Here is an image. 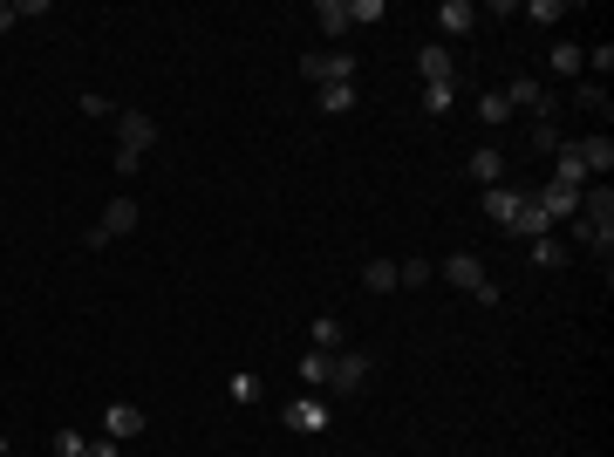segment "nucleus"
<instances>
[{
    "mask_svg": "<svg viewBox=\"0 0 614 457\" xmlns=\"http://www.w3.org/2000/svg\"><path fill=\"white\" fill-rule=\"evenodd\" d=\"M301 76L314 82V89H342V82L362 76V62H355L348 48H314V55H301Z\"/></svg>",
    "mask_w": 614,
    "mask_h": 457,
    "instance_id": "obj_1",
    "label": "nucleus"
},
{
    "mask_svg": "<svg viewBox=\"0 0 614 457\" xmlns=\"http://www.w3.org/2000/svg\"><path fill=\"white\" fill-rule=\"evenodd\" d=\"M444 280H451L458 294H471V301L499 307V287H492V273H485V260H478V253H451V260H444Z\"/></svg>",
    "mask_w": 614,
    "mask_h": 457,
    "instance_id": "obj_2",
    "label": "nucleus"
},
{
    "mask_svg": "<svg viewBox=\"0 0 614 457\" xmlns=\"http://www.w3.org/2000/svg\"><path fill=\"white\" fill-rule=\"evenodd\" d=\"M369 376H376V355H369V348H335V362H328V389H335V396H355Z\"/></svg>",
    "mask_w": 614,
    "mask_h": 457,
    "instance_id": "obj_3",
    "label": "nucleus"
},
{
    "mask_svg": "<svg viewBox=\"0 0 614 457\" xmlns=\"http://www.w3.org/2000/svg\"><path fill=\"white\" fill-rule=\"evenodd\" d=\"M567 151L580 157V171H587V185H608V171H614V137H608V130H587V137H574Z\"/></svg>",
    "mask_w": 614,
    "mask_h": 457,
    "instance_id": "obj_4",
    "label": "nucleus"
},
{
    "mask_svg": "<svg viewBox=\"0 0 614 457\" xmlns=\"http://www.w3.org/2000/svg\"><path fill=\"white\" fill-rule=\"evenodd\" d=\"M110 137L123 144V151H137V157H144V151L157 144V137H164V130H157V123H151L144 110H116V116H110Z\"/></svg>",
    "mask_w": 614,
    "mask_h": 457,
    "instance_id": "obj_5",
    "label": "nucleus"
},
{
    "mask_svg": "<svg viewBox=\"0 0 614 457\" xmlns=\"http://www.w3.org/2000/svg\"><path fill=\"white\" fill-rule=\"evenodd\" d=\"M280 423H287L294 437H321V430H328V396H314V389H307V396H294V403L280 410Z\"/></svg>",
    "mask_w": 614,
    "mask_h": 457,
    "instance_id": "obj_6",
    "label": "nucleus"
},
{
    "mask_svg": "<svg viewBox=\"0 0 614 457\" xmlns=\"http://www.w3.org/2000/svg\"><path fill=\"white\" fill-rule=\"evenodd\" d=\"M505 103H512V116L533 110V123H553V89H539V76H512L505 82Z\"/></svg>",
    "mask_w": 614,
    "mask_h": 457,
    "instance_id": "obj_7",
    "label": "nucleus"
},
{
    "mask_svg": "<svg viewBox=\"0 0 614 457\" xmlns=\"http://www.w3.org/2000/svg\"><path fill=\"white\" fill-rule=\"evenodd\" d=\"M144 410L137 403H103V437H116V444H130V437H144Z\"/></svg>",
    "mask_w": 614,
    "mask_h": 457,
    "instance_id": "obj_8",
    "label": "nucleus"
},
{
    "mask_svg": "<svg viewBox=\"0 0 614 457\" xmlns=\"http://www.w3.org/2000/svg\"><path fill=\"white\" fill-rule=\"evenodd\" d=\"M417 76H423V89H430V82H458V62H451L444 41H423L417 48Z\"/></svg>",
    "mask_w": 614,
    "mask_h": 457,
    "instance_id": "obj_9",
    "label": "nucleus"
},
{
    "mask_svg": "<svg viewBox=\"0 0 614 457\" xmlns=\"http://www.w3.org/2000/svg\"><path fill=\"white\" fill-rule=\"evenodd\" d=\"M580 226L614 232V185H587L580 191Z\"/></svg>",
    "mask_w": 614,
    "mask_h": 457,
    "instance_id": "obj_10",
    "label": "nucleus"
},
{
    "mask_svg": "<svg viewBox=\"0 0 614 457\" xmlns=\"http://www.w3.org/2000/svg\"><path fill=\"white\" fill-rule=\"evenodd\" d=\"M137 219H144V212H137V198H110L96 226H103V239H130V232H137Z\"/></svg>",
    "mask_w": 614,
    "mask_h": 457,
    "instance_id": "obj_11",
    "label": "nucleus"
},
{
    "mask_svg": "<svg viewBox=\"0 0 614 457\" xmlns=\"http://www.w3.org/2000/svg\"><path fill=\"white\" fill-rule=\"evenodd\" d=\"M519 205H526V191H512V185H485V219H492V226H512V219H519Z\"/></svg>",
    "mask_w": 614,
    "mask_h": 457,
    "instance_id": "obj_12",
    "label": "nucleus"
},
{
    "mask_svg": "<svg viewBox=\"0 0 614 457\" xmlns=\"http://www.w3.org/2000/svg\"><path fill=\"white\" fill-rule=\"evenodd\" d=\"M471 28H478V7H471V0H444V7H437V35H471Z\"/></svg>",
    "mask_w": 614,
    "mask_h": 457,
    "instance_id": "obj_13",
    "label": "nucleus"
},
{
    "mask_svg": "<svg viewBox=\"0 0 614 457\" xmlns=\"http://www.w3.org/2000/svg\"><path fill=\"white\" fill-rule=\"evenodd\" d=\"M471 178H478V185H499L505 178V151L499 144H478V151H471Z\"/></svg>",
    "mask_w": 614,
    "mask_h": 457,
    "instance_id": "obj_14",
    "label": "nucleus"
},
{
    "mask_svg": "<svg viewBox=\"0 0 614 457\" xmlns=\"http://www.w3.org/2000/svg\"><path fill=\"white\" fill-rule=\"evenodd\" d=\"M505 232H519V239H546V232H553V219L539 212V205H533V191H526V205H519V219H512V226H505Z\"/></svg>",
    "mask_w": 614,
    "mask_h": 457,
    "instance_id": "obj_15",
    "label": "nucleus"
},
{
    "mask_svg": "<svg viewBox=\"0 0 614 457\" xmlns=\"http://www.w3.org/2000/svg\"><path fill=\"white\" fill-rule=\"evenodd\" d=\"M526 253H533V267H539V273L567 267V239H560V232H546V239H533V246H526Z\"/></svg>",
    "mask_w": 614,
    "mask_h": 457,
    "instance_id": "obj_16",
    "label": "nucleus"
},
{
    "mask_svg": "<svg viewBox=\"0 0 614 457\" xmlns=\"http://www.w3.org/2000/svg\"><path fill=\"white\" fill-rule=\"evenodd\" d=\"M314 21H321L328 41H342L348 35V0H314Z\"/></svg>",
    "mask_w": 614,
    "mask_h": 457,
    "instance_id": "obj_17",
    "label": "nucleus"
},
{
    "mask_svg": "<svg viewBox=\"0 0 614 457\" xmlns=\"http://www.w3.org/2000/svg\"><path fill=\"white\" fill-rule=\"evenodd\" d=\"M553 185H567V191H587V171H580V157L567 151V144L553 151Z\"/></svg>",
    "mask_w": 614,
    "mask_h": 457,
    "instance_id": "obj_18",
    "label": "nucleus"
},
{
    "mask_svg": "<svg viewBox=\"0 0 614 457\" xmlns=\"http://www.w3.org/2000/svg\"><path fill=\"white\" fill-rule=\"evenodd\" d=\"M451 110H458V82H430V89H423V116H437V123H444Z\"/></svg>",
    "mask_w": 614,
    "mask_h": 457,
    "instance_id": "obj_19",
    "label": "nucleus"
},
{
    "mask_svg": "<svg viewBox=\"0 0 614 457\" xmlns=\"http://www.w3.org/2000/svg\"><path fill=\"white\" fill-rule=\"evenodd\" d=\"M307 335H314V348H328V355L348 342V328L335 321V314H314V321H307Z\"/></svg>",
    "mask_w": 614,
    "mask_h": 457,
    "instance_id": "obj_20",
    "label": "nucleus"
},
{
    "mask_svg": "<svg viewBox=\"0 0 614 457\" xmlns=\"http://www.w3.org/2000/svg\"><path fill=\"white\" fill-rule=\"evenodd\" d=\"M546 62H553V76H580V69H587V48H574V41H553V55H546Z\"/></svg>",
    "mask_w": 614,
    "mask_h": 457,
    "instance_id": "obj_21",
    "label": "nucleus"
},
{
    "mask_svg": "<svg viewBox=\"0 0 614 457\" xmlns=\"http://www.w3.org/2000/svg\"><path fill=\"white\" fill-rule=\"evenodd\" d=\"M314 103H321V116H348L355 110V82H342V89H314Z\"/></svg>",
    "mask_w": 614,
    "mask_h": 457,
    "instance_id": "obj_22",
    "label": "nucleus"
},
{
    "mask_svg": "<svg viewBox=\"0 0 614 457\" xmlns=\"http://www.w3.org/2000/svg\"><path fill=\"white\" fill-rule=\"evenodd\" d=\"M478 116H485V130L512 123V103H505V89H485V96H478Z\"/></svg>",
    "mask_w": 614,
    "mask_h": 457,
    "instance_id": "obj_23",
    "label": "nucleus"
},
{
    "mask_svg": "<svg viewBox=\"0 0 614 457\" xmlns=\"http://www.w3.org/2000/svg\"><path fill=\"white\" fill-rule=\"evenodd\" d=\"M328 362H335L328 348H307V355H301V382H307V389H321V382H328Z\"/></svg>",
    "mask_w": 614,
    "mask_h": 457,
    "instance_id": "obj_24",
    "label": "nucleus"
},
{
    "mask_svg": "<svg viewBox=\"0 0 614 457\" xmlns=\"http://www.w3.org/2000/svg\"><path fill=\"white\" fill-rule=\"evenodd\" d=\"M376 21H389L383 0H348V28H376Z\"/></svg>",
    "mask_w": 614,
    "mask_h": 457,
    "instance_id": "obj_25",
    "label": "nucleus"
},
{
    "mask_svg": "<svg viewBox=\"0 0 614 457\" xmlns=\"http://www.w3.org/2000/svg\"><path fill=\"white\" fill-rule=\"evenodd\" d=\"M362 280H369V294H396V260H369Z\"/></svg>",
    "mask_w": 614,
    "mask_h": 457,
    "instance_id": "obj_26",
    "label": "nucleus"
},
{
    "mask_svg": "<svg viewBox=\"0 0 614 457\" xmlns=\"http://www.w3.org/2000/svg\"><path fill=\"white\" fill-rule=\"evenodd\" d=\"M519 14H526V21H539V28H553V21H567V0H526Z\"/></svg>",
    "mask_w": 614,
    "mask_h": 457,
    "instance_id": "obj_27",
    "label": "nucleus"
},
{
    "mask_svg": "<svg viewBox=\"0 0 614 457\" xmlns=\"http://www.w3.org/2000/svg\"><path fill=\"white\" fill-rule=\"evenodd\" d=\"M430 260H403V267H396V287H430Z\"/></svg>",
    "mask_w": 614,
    "mask_h": 457,
    "instance_id": "obj_28",
    "label": "nucleus"
},
{
    "mask_svg": "<svg viewBox=\"0 0 614 457\" xmlns=\"http://www.w3.org/2000/svg\"><path fill=\"white\" fill-rule=\"evenodd\" d=\"M232 403H260V376H253V369L232 376Z\"/></svg>",
    "mask_w": 614,
    "mask_h": 457,
    "instance_id": "obj_29",
    "label": "nucleus"
},
{
    "mask_svg": "<svg viewBox=\"0 0 614 457\" xmlns=\"http://www.w3.org/2000/svg\"><path fill=\"white\" fill-rule=\"evenodd\" d=\"M110 171H116V178H137V171H144V157H137V151H123V144H116V151H110Z\"/></svg>",
    "mask_w": 614,
    "mask_h": 457,
    "instance_id": "obj_30",
    "label": "nucleus"
},
{
    "mask_svg": "<svg viewBox=\"0 0 614 457\" xmlns=\"http://www.w3.org/2000/svg\"><path fill=\"white\" fill-rule=\"evenodd\" d=\"M89 451V437L82 430H55V457H82Z\"/></svg>",
    "mask_w": 614,
    "mask_h": 457,
    "instance_id": "obj_31",
    "label": "nucleus"
},
{
    "mask_svg": "<svg viewBox=\"0 0 614 457\" xmlns=\"http://www.w3.org/2000/svg\"><path fill=\"white\" fill-rule=\"evenodd\" d=\"M587 69L608 76V69H614V41H594V48H587Z\"/></svg>",
    "mask_w": 614,
    "mask_h": 457,
    "instance_id": "obj_32",
    "label": "nucleus"
},
{
    "mask_svg": "<svg viewBox=\"0 0 614 457\" xmlns=\"http://www.w3.org/2000/svg\"><path fill=\"white\" fill-rule=\"evenodd\" d=\"M82 457H123V451H116V437H96V444H89Z\"/></svg>",
    "mask_w": 614,
    "mask_h": 457,
    "instance_id": "obj_33",
    "label": "nucleus"
},
{
    "mask_svg": "<svg viewBox=\"0 0 614 457\" xmlns=\"http://www.w3.org/2000/svg\"><path fill=\"white\" fill-rule=\"evenodd\" d=\"M14 21H21V7H14V0H0V35H7Z\"/></svg>",
    "mask_w": 614,
    "mask_h": 457,
    "instance_id": "obj_34",
    "label": "nucleus"
},
{
    "mask_svg": "<svg viewBox=\"0 0 614 457\" xmlns=\"http://www.w3.org/2000/svg\"><path fill=\"white\" fill-rule=\"evenodd\" d=\"M0 457H7V437H0Z\"/></svg>",
    "mask_w": 614,
    "mask_h": 457,
    "instance_id": "obj_35",
    "label": "nucleus"
}]
</instances>
